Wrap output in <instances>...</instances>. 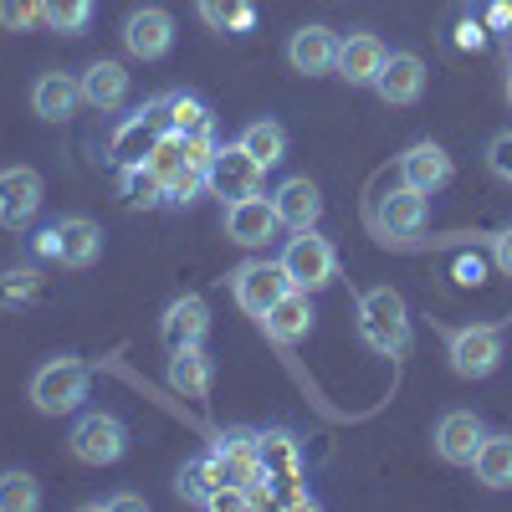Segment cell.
Instances as JSON below:
<instances>
[{"label":"cell","instance_id":"cell-4","mask_svg":"<svg viewBox=\"0 0 512 512\" xmlns=\"http://www.w3.org/2000/svg\"><path fill=\"white\" fill-rule=\"evenodd\" d=\"M36 251L41 256H57L62 267L82 272V267H93L98 256H103V226L88 221V216H62V221H52L47 231L36 236Z\"/></svg>","mask_w":512,"mask_h":512},{"label":"cell","instance_id":"cell-27","mask_svg":"<svg viewBox=\"0 0 512 512\" xmlns=\"http://www.w3.org/2000/svg\"><path fill=\"white\" fill-rule=\"evenodd\" d=\"M256 164L262 169H277L282 159H287V128L277 123V118H251L246 128H241V139H236Z\"/></svg>","mask_w":512,"mask_h":512},{"label":"cell","instance_id":"cell-23","mask_svg":"<svg viewBox=\"0 0 512 512\" xmlns=\"http://www.w3.org/2000/svg\"><path fill=\"white\" fill-rule=\"evenodd\" d=\"M159 333H164V344H169V349L200 344V338L210 333V308H205V297H195V292L175 297V303L164 308V318H159Z\"/></svg>","mask_w":512,"mask_h":512},{"label":"cell","instance_id":"cell-26","mask_svg":"<svg viewBox=\"0 0 512 512\" xmlns=\"http://www.w3.org/2000/svg\"><path fill=\"white\" fill-rule=\"evenodd\" d=\"M472 472H477V482L492 487V492H507V487H512V436H507V431H487V436H482Z\"/></svg>","mask_w":512,"mask_h":512},{"label":"cell","instance_id":"cell-19","mask_svg":"<svg viewBox=\"0 0 512 512\" xmlns=\"http://www.w3.org/2000/svg\"><path fill=\"white\" fill-rule=\"evenodd\" d=\"M272 210H277V221H282L287 231H308V226H318V216H323V190H318L308 175H287V180L272 190Z\"/></svg>","mask_w":512,"mask_h":512},{"label":"cell","instance_id":"cell-10","mask_svg":"<svg viewBox=\"0 0 512 512\" xmlns=\"http://www.w3.org/2000/svg\"><path fill=\"white\" fill-rule=\"evenodd\" d=\"M287 287H292V282H287L282 262H241V267L231 272V292H236L241 313H251V318H267V308L277 303Z\"/></svg>","mask_w":512,"mask_h":512},{"label":"cell","instance_id":"cell-38","mask_svg":"<svg viewBox=\"0 0 512 512\" xmlns=\"http://www.w3.org/2000/svg\"><path fill=\"white\" fill-rule=\"evenodd\" d=\"M262 456H267V472H272V466H292L297 461V446L287 436H262Z\"/></svg>","mask_w":512,"mask_h":512},{"label":"cell","instance_id":"cell-3","mask_svg":"<svg viewBox=\"0 0 512 512\" xmlns=\"http://www.w3.org/2000/svg\"><path fill=\"white\" fill-rule=\"evenodd\" d=\"M277 262H282L287 282L303 287V292H323V287H333V277H338V251H333L328 236H318L313 226H308V231H292Z\"/></svg>","mask_w":512,"mask_h":512},{"label":"cell","instance_id":"cell-25","mask_svg":"<svg viewBox=\"0 0 512 512\" xmlns=\"http://www.w3.org/2000/svg\"><path fill=\"white\" fill-rule=\"evenodd\" d=\"M82 103L98 113H118L128 103V72L113 57H98L88 72H82Z\"/></svg>","mask_w":512,"mask_h":512},{"label":"cell","instance_id":"cell-5","mask_svg":"<svg viewBox=\"0 0 512 512\" xmlns=\"http://www.w3.org/2000/svg\"><path fill=\"white\" fill-rule=\"evenodd\" d=\"M446 359L461 379H492L502 369V333L487 328V323L446 328Z\"/></svg>","mask_w":512,"mask_h":512},{"label":"cell","instance_id":"cell-9","mask_svg":"<svg viewBox=\"0 0 512 512\" xmlns=\"http://www.w3.org/2000/svg\"><path fill=\"white\" fill-rule=\"evenodd\" d=\"M277 231H282V221H277V210H272V200H267V195H241V200H226V236H231L236 246L262 251V246H272V241H277Z\"/></svg>","mask_w":512,"mask_h":512},{"label":"cell","instance_id":"cell-14","mask_svg":"<svg viewBox=\"0 0 512 512\" xmlns=\"http://www.w3.org/2000/svg\"><path fill=\"white\" fill-rule=\"evenodd\" d=\"M451 175H456L451 154H446L441 144H431V139H420V144H410V149L400 154V185H410V190H420V195L446 190Z\"/></svg>","mask_w":512,"mask_h":512},{"label":"cell","instance_id":"cell-30","mask_svg":"<svg viewBox=\"0 0 512 512\" xmlns=\"http://www.w3.org/2000/svg\"><path fill=\"white\" fill-rule=\"evenodd\" d=\"M41 11H47V26L62 31V36H82L93 26V11L98 0H41Z\"/></svg>","mask_w":512,"mask_h":512},{"label":"cell","instance_id":"cell-24","mask_svg":"<svg viewBox=\"0 0 512 512\" xmlns=\"http://www.w3.org/2000/svg\"><path fill=\"white\" fill-rule=\"evenodd\" d=\"M210 384H216V364L200 344H185V349H169V390L185 395V400H205Z\"/></svg>","mask_w":512,"mask_h":512},{"label":"cell","instance_id":"cell-32","mask_svg":"<svg viewBox=\"0 0 512 512\" xmlns=\"http://www.w3.org/2000/svg\"><path fill=\"white\" fill-rule=\"evenodd\" d=\"M41 487L31 472H0V512H36Z\"/></svg>","mask_w":512,"mask_h":512},{"label":"cell","instance_id":"cell-20","mask_svg":"<svg viewBox=\"0 0 512 512\" xmlns=\"http://www.w3.org/2000/svg\"><path fill=\"white\" fill-rule=\"evenodd\" d=\"M287 62L303 77H328L338 67V36L328 26H297L287 41Z\"/></svg>","mask_w":512,"mask_h":512},{"label":"cell","instance_id":"cell-11","mask_svg":"<svg viewBox=\"0 0 512 512\" xmlns=\"http://www.w3.org/2000/svg\"><path fill=\"white\" fill-rule=\"evenodd\" d=\"M262 175H267V169L256 164L241 144H231V149H216V159H210V169H205V190H210V195H221V200H241V195H256Z\"/></svg>","mask_w":512,"mask_h":512},{"label":"cell","instance_id":"cell-17","mask_svg":"<svg viewBox=\"0 0 512 512\" xmlns=\"http://www.w3.org/2000/svg\"><path fill=\"white\" fill-rule=\"evenodd\" d=\"M384 57H390V47L374 31H349V36H338V67L333 72L344 82H354V88H374Z\"/></svg>","mask_w":512,"mask_h":512},{"label":"cell","instance_id":"cell-1","mask_svg":"<svg viewBox=\"0 0 512 512\" xmlns=\"http://www.w3.org/2000/svg\"><path fill=\"white\" fill-rule=\"evenodd\" d=\"M359 333L374 354H410V308L395 287H369L359 297Z\"/></svg>","mask_w":512,"mask_h":512},{"label":"cell","instance_id":"cell-39","mask_svg":"<svg viewBox=\"0 0 512 512\" xmlns=\"http://www.w3.org/2000/svg\"><path fill=\"white\" fill-rule=\"evenodd\" d=\"M492 262L512 277V226H502V231L492 236Z\"/></svg>","mask_w":512,"mask_h":512},{"label":"cell","instance_id":"cell-6","mask_svg":"<svg viewBox=\"0 0 512 512\" xmlns=\"http://www.w3.org/2000/svg\"><path fill=\"white\" fill-rule=\"evenodd\" d=\"M72 456L82 461V466H113V461H123V451H128V425L113 415V410H88L77 425H72Z\"/></svg>","mask_w":512,"mask_h":512},{"label":"cell","instance_id":"cell-21","mask_svg":"<svg viewBox=\"0 0 512 512\" xmlns=\"http://www.w3.org/2000/svg\"><path fill=\"white\" fill-rule=\"evenodd\" d=\"M175 487H180V497H190V502H200V507H216V497H221L226 487H236L231 472H226L221 446H216V451H205V456H195V461H185Z\"/></svg>","mask_w":512,"mask_h":512},{"label":"cell","instance_id":"cell-12","mask_svg":"<svg viewBox=\"0 0 512 512\" xmlns=\"http://www.w3.org/2000/svg\"><path fill=\"white\" fill-rule=\"evenodd\" d=\"M482 436H487V425H482L477 410H446V415L436 420V436H431V441H436V456H441L446 466H472Z\"/></svg>","mask_w":512,"mask_h":512},{"label":"cell","instance_id":"cell-35","mask_svg":"<svg viewBox=\"0 0 512 512\" xmlns=\"http://www.w3.org/2000/svg\"><path fill=\"white\" fill-rule=\"evenodd\" d=\"M36 297V272H6L0 277V308H21V303H31Z\"/></svg>","mask_w":512,"mask_h":512},{"label":"cell","instance_id":"cell-41","mask_svg":"<svg viewBox=\"0 0 512 512\" xmlns=\"http://www.w3.org/2000/svg\"><path fill=\"white\" fill-rule=\"evenodd\" d=\"M461 47H482V31L477 26H461Z\"/></svg>","mask_w":512,"mask_h":512},{"label":"cell","instance_id":"cell-29","mask_svg":"<svg viewBox=\"0 0 512 512\" xmlns=\"http://www.w3.org/2000/svg\"><path fill=\"white\" fill-rule=\"evenodd\" d=\"M123 200L128 205H169V190H164V175L149 164V159H134V164H123Z\"/></svg>","mask_w":512,"mask_h":512},{"label":"cell","instance_id":"cell-37","mask_svg":"<svg viewBox=\"0 0 512 512\" xmlns=\"http://www.w3.org/2000/svg\"><path fill=\"white\" fill-rule=\"evenodd\" d=\"M487 164H492V175H497V180H507V185H512V128L487 144Z\"/></svg>","mask_w":512,"mask_h":512},{"label":"cell","instance_id":"cell-8","mask_svg":"<svg viewBox=\"0 0 512 512\" xmlns=\"http://www.w3.org/2000/svg\"><path fill=\"white\" fill-rule=\"evenodd\" d=\"M123 47H128V57H139V62L169 57V52H175V16H169L164 6L128 11V21H123Z\"/></svg>","mask_w":512,"mask_h":512},{"label":"cell","instance_id":"cell-13","mask_svg":"<svg viewBox=\"0 0 512 512\" xmlns=\"http://www.w3.org/2000/svg\"><path fill=\"white\" fill-rule=\"evenodd\" d=\"M374 221H379L384 241H405V236H415L425 221H431V195H420L410 185H395L390 195H379Z\"/></svg>","mask_w":512,"mask_h":512},{"label":"cell","instance_id":"cell-31","mask_svg":"<svg viewBox=\"0 0 512 512\" xmlns=\"http://www.w3.org/2000/svg\"><path fill=\"white\" fill-rule=\"evenodd\" d=\"M164 108H169V134H195V128H210V108L195 93H169Z\"/></svg>","mask_w":512,"mask_h":512},{"label":"cell","instance_id":"cell-7","mask_svg":"<svg viewBox=\"0 0 512 512\" xmlns=\"http://www.w3.org/2000/svg\"><path fill=\"white\" fill-rule=\"evenodd\" d=\"M41 200H47V185L31 164L0 169V226L6 231H26L41 216Z\"/></svg>","mask_w":512,"mask_h":512},{"label":"cell","instance_id":"cell-34","mask_svg":"<svg viewBox=\"0 0 512 512\" xmlns=\"http://www.w3.org/2000/svg\"><path fill=\"white\" fill-rule=\"evenodd\" d=\"M164 190H169V205H195V200L205 195V169H195V164H180L175 175L164 180Z\"/></svg>","mask_w":512,"mask_h":512},{"label":"cell","instance_id":"cell-2","mask_svg":"<svg viewBox=\"0 0 512 512\" xmlns=\"http://www.w3.org/2000/svg\"><path fill=\"white\" fill-rule=\"evenodd\" d=\"M88 390H93V369L82 364L77 354H57V359H47L31 374V405L41 415H72V410H82Z\"/></svg>","mask_w":512,"mask_h":512},{"label":"cell","instance_id":"cell-22","mask_svg":"<svg viewBox=\"0 0 512 512\" xmlns=\"http://www.w3.org/2000/svg\"><path fill=\"white\" fill-rule=\"evenodd\" d=\"M31 108H36V118H47V123H67L82 108V77H72V72H41L36 88H31Z\"/></svg>","mask_w":512,"mask_h":512},{"label":"cell","instance_id":"cell-28","mask_svg":"<svg viewBox=\"0 0 512 512\" xmlns=\"http://www.w3.org/2000/svg\"><path fill=\"white\" fill-rule=\"evenodd\" d=\"M195 11L210 31H226V36H246L256 26V0H195Z\"/></svg>","mask_w":512,"mask_h":512},{"label":"cell","instance_id":"cell-36","mask_svg":"<svg viewBox=\"0 0 512 512\" xmlns=\"http://www.w3.org/2000/svg\"><path fill=\"white\" fill-rule=\"evenodd\" d=\"M180 149H185V164H195V169H210V159H216V134L210 128H195V134H180Z\"/></svg>","mask_w":512,"mask_h":512},{"label":"cell","instance_id":"cell-33","mask_svg":"<svg viewBox=\"0 0 512 512\" xmlns=\"http://www.w3.org/2000/svg\"><path fill=\"white\" fill-rule=\"evenodd\" d=\"M47 26V11H41V0H0V31H36Z\"/></svg>","mask_w":512,"mask_h":512},{"label":"cell","instance_id":"cell-40","mask_svg":"<svg viewBox=\"0 0 512 512\" xmlns=\"http://www.w3.org/2000/svg\"><path fill=\"white\" fill-rule=\"evenodd\" d=\"M93 507H108V512H139L144 497H139V492H118V497H103V502H93Z\"/></svg>","mask_w":512,"mask_h":512},{"label":"cell","instance_id":"cell-18","mask_svg":"<svg viewBox=\"0 0 512 512\" xmlns=\"http://www.w3.org/2000/svg\"><path fill=\"white\" fill-rule=\"evenodd\" d=\"M313 292H303V287H287L277 303L267 308V318H256L262 323L277 344H303V338H313V323H318V313H313V303H308Z\"/></svg>","mask_w":512,"mask_h":512},{"label":"cell","instance_id":"cell-42","mask_svg":"<svg viewBox=\"0 0 512 512\" xmlns=\"http://www.w3.org/2000/svg\"><path fill=\"white\" fill-rule=\"evenodd\" d=\"M507 98H512V82H507Z\"/></svg>","mask_w":512,"mask_h":512},{"label":"cell","instance_id":"cell-15","mask_svg":"<svg viewBox=\"0 0 512 512\" xmlns=\"http://www.w3.org/2000/svg\"><path fill=\"white\" fill-rule=\"evenodd\" d=\"M374 93L390 103V108H410L425 98V62L415 52H390L374 77Z\"/></svg>","mask_w":512,"mask_h":512},{"label":"cell","instance_id":"cell-16","mask_svg":"<svg viewBox=\"0 0 512 512\" xmlns=\"http://www.w3.org/2000/svg\"><path fill=\"white\" fill-rule=\"evenodd\" d=\"M164 134H169V108H164V98H154V103H144V108L113 134V154H118L123 164L149 159V149H154Z\"/></svg>","mask_w":512,"mask_h":512}]
</instances>
